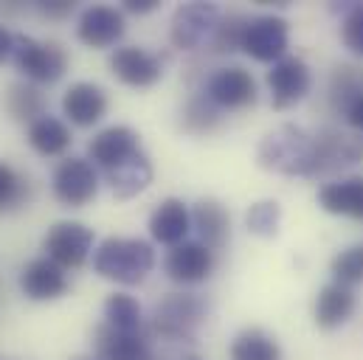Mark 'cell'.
I'll list each match as a JSON object with an SVG mask.
<instances>
[{"label": "cell", "instance_id": "1", "mask_svg": "<svg viewBox=\"0 0 363 360\" xmlns=\"http://www.w3.org/2000/svg\"><path fill=\"white\" fill-rule=\"evenodd\" d=\"M259 167L279 175H318V138L301 127L281 124L259 144Z\"/></svg>", "mask_w": 363, "mask_h": 360}, {"label": "cell", "instance_id": "2", "mask_svg": "<svg viewBox=\"0 0 363 360\" xmlns=\"http://www.w3.org/2000/svg\"><path fill=\"white\" fill-rule=\"evenodd\" d=\"M155 268V251L150 242L135 237H107L93 251V270L116 284H141Z\"/></svg>", "mask_w": 363, "mask_h": 360}, {"label": "cell", "instance_id": "3", "mask_svg": "<svg viewBox=\"0 0 363 360\" xmlns=\"http://www.w3.org/2000/svg\"><path fill=\"white\" fill-rule=\"evenodd\" d=\"M11 62L34 85H54L68 71V54L57 43H40L28 34H14Z\"/></svg>", "mask_w": 363, "mask_h": 360}, {"label": "cell", "instance_id": "4", "mask_svg": "<svg viewBox=\"0 0 363 360\" xmlns=\"http://www.w3.org/2000/svg\"><path fill=\"white\" fill-rule=\"evenodd\" d=\"M220 23H223V14L217 3H203V0L183 3L172 14V28H169L172 45L181 51H197L214 40Z\"/></svg>", "mask_w": 363, "mask_h": 360}, {"label": "cell", "instance_id": "5", "mask_svg": "<svg viewBox=\"0 0 363 360\" xmlns=\"http://www.w3.org/2000/svg\"><path fill=\"white\" fill-rule=\"evenodd\" d=\"M93 228H88L85 223H57L48 228L45 240H43V251L51 262H57L62 270L82 268L88 262V257L93 254Z\"/></svg>", "mask_w": 363, "mask_h": 360}, {"label": "cell", "instance_id": "6", "mask_svg": "<svg viewBox=\"0 0 363 360\" xmlns=\"http://www.w3.org/2000/svg\"><path fill=\"white\" fill-rule=\"evenodd\" d=\"M51 189L62 206L82 208L99 191V172L88 158H77V155L62 158L51 175Z\"/></svg>", "mask_w": 363, "mask_h": 360}, {"label": "cell", "instance_id": "7", "mask_svg": "<svg viewBox=\"0 0 363 360\" xmlns=\"http://www.w3.org/2000/svg\"><path fill=\"white\" fill-rule=\"evenodd\" d=\"M287 43H290V28L287 20L276 17V14H262V17H251L242 34V51L257 60V62H279L287 57Z\"/></svg>", "mask_w": 363, "mask_h": 360}, {"label": "cell", "instance_id": "8", "mask_svg": "<svg viewBox=\"0 0 363 360\" xmlns=\"http://www.w3.org/2000/svg\"><path fill=\"white\" fill-rule=\"evenodd\" d=\"M203 318H206V307H203V301L197 296H191V293H172V296H167L155 307L152 327H155V332H161L167 338L189 341Z\"/></svg>", "mask_w": 363, "mask_h": 360}, {"label": "cell", "instance_id": "9", "mask_svg": "<svg viewBox=\"0 0 363 360\" xmlns=\"http://www.w3.org/2000/svg\"><path fill=\"white\" fill-rule=\"evenodd\" d=\"M203 96L217 110H242V107L257 101V82H254V77L245 68L225 65V68H217L206 79Z\"/></svg>", "mask_w": 363, "mask_h": 360}, {"label": "cell", "instance_id": "10", "mask_svg": "<svg viewBox=\"0 0 363 360\" xmlns=\"http://www.w3.org/2000/svg\"><path fill=\"white\" fill-rule=\"evenodd\" d=\"M310 85H313L310 68L298 57H284L273 62L268 71V88H271V101L276 110H287L298 104L310 93Z\"/></svg>", "mask_w": 363, "mask_h": 360}, {"label": "cell", "instance_id": "11", "mask_svg": "<svg viewBox=\"0 0 363 360\" xmlns=\"http://www.w3.org/2000/svg\"><path fill=\"white\" fill-rule=\"evenodd\" d=\"M110 71L130 88H150L164 77V62L158 54H150L138 45H124L110 57Z\"/></svg>", "mask_w": 363, "mask_h": 360}, {"label": "cell", "instance_id": "12", "mask_svg": "<svg viewBox=\"0 0 363 360\" xmlns=\"http://www.w3.org/2000/svg\"><path fill=\"white\" fill-rule=\"evenodd\" d=\"M127 31L124 11L116 6H88L77 20V37L88 48H110Z\"/></svg>", "mask_w": 363, "mask_h": 360}, {"label": "cell", "instance_id": "13", "mask_svg": "<svg viewBox=\"0 0 363 360\" xmlns=\"http://www.w3.org/2000/svg\"><path fill=\"white\" fill-rule=\"evenodd\" d=\"M138 152H141L138 133L130 130V127H124V124H116V127L101 130L99 135H93V141L88 144L91 164L93 167H101L104 172L121 167L124 161H130Z\"/></svg>", "mask_w": 363, "mask_h": 360}, {"label": "cell", "instance_id": "14", "mask_svg": "<svg viewBox=\"0 0 363 360\" xmlns=\"http://www.w3.org/2000/svg\"><path fill=\"white\" fill-rule=\"evenodd\" d=\"M164 270L178 284H197V281H203V279L211 276V270H214V251L206 248L200 240L197 242H189L186 240V242L175 245L167 254Z\"/></svg>", "mask_w": 363, "mask_h": 360}, {"label": "cell", "instance_id": "15", "mask_svg": "<svg viewBox=\"0 0 363 360\" xmlns=\"http://www.w3.org/2000/svg\"><path fill=\"white\" fill-rule=\"evenodd\" d=\"M20 290L31 301H54L68 293V276L48 257H37L20 270Z\"/></svg>", "mask_w": 363, "mask_h": 360}, {"label": "cell", "instance_id": "16", "mask_svg": "<svg viewBox=\"0 0 363 360\" xmlns=\"http://www.w3.org/2000/svg\"><path fill=\"white\" fill-rule=\"evenodd\" d=\"M189 231H191V211L178 197L161 200L155 206V211L150 214V234L161 245H169V248L181 245V242H186Z\"/></svg>", "mask_w": 363, "mask_h": 360}, {"label": "cell", "instance_id": "17", "mask_svg": "<svg viewBox=\"0 0 363 360\" xmlns=\"http://www.w3.org/2000/svg\"><path fill=\"white\" fill-rule=\"evenodd\" d=\"M107 113V93L93 82H74L62 96V116L77 127H93Z\"/></svg>", "mask_w": 363, "mask_h": 360}, {"label": "cell", "instance_id": "18", "mask_svg": "<svg viewBox=\"0 0 363 360\" xmlns=\"http://www.w3.org/2000/svg\"><path fill=\"white\" fill-rule=\"evenodd\" d=\"M93 352H96V360H152L150 344L141 335H127L107 324L96 327Z\"/></svg>", "mask_w": 363, "mask_h": 360}, {"label": "cell", "instance_id": "19", "mask_svg": "<svg viewBox=\"0 0 363 360\" xmlns=\"http://www.w3.org/2000/svg\"><path fill=\"white\" fill-rule=\"evenodd\" d=\"M318 206L338 217L363 220V178L333 180L318 189Z\"/></svg>", "mask_w": 363, "mask_h": 360}, {"label": "cell", "instance_id": "20", "mask_svg": "<svg viewBox=\"0 0 363 360\" xmlns=\"http://www.w3.org/2000/svg\"><path fill=\"white\" fill-rule=\"evenodd\" d=\"M352 313H355V293H352V287H344V284L333 281V284L318 290L313 315H315V324L321 330L341 327Z\"/></svg>", "mask_w": 363, "mask_h": 360}, {"label": "cell", "instance_id": "21", "mask_svg": "<svg viewBox=\"0 0 363 360\" xmlns=\"http://www.w3.org/2000/svg\"><path fill=\"white\" fill-rule=\"evenodd\" d=\"M191 228L197 231V237L206 248H211V251L223 248L228 240V228H231L225 206L217 200H200L191 211Z\"/></svg>", "mask_w": 363, "mask_h": 360}, {"label": "cell", "instance_id": "22", "mask_svg": "<svg viewBox=\"0 0 363 360\" xmlns=\"http://www.w3.org/2000/svg\"><path fill=\"white\" fill-rule=\"evenodd\" d=\"M26 138H28L31 150L40 152L43 158H57V155H62V152L71 147V141H74L68 124H65L62 118H57V116H48V113H45L43 118H37L34 124H28Z\"/></svg>", "mask_w": 363, "mask_h": 360}, {"label": "cell", "instance_id": "23", "mask_svg": "<svg viewBox=\"0 0 363 360\" xmlns=\"http://www.w3.org/2000/svg\"><path fill=\"white\" fill-rule=\"evenodd\" d=\"M107 183H110V191L118 197V200H130L135 194H141L150 183H152V164L144 152L133 155L130 161H124L121 167L104 172Z\"/></svg>", "mask_w": 363, "mask_h": 360}, {"label": "cell", "instance_id": "24", "mask_svg": "<svg viewBox=\"0 0 363 360\" xmlns=\"http://www.w3.org/2000/svg\"><path fill=\"white\" fill-rule=\"evenodd\" d=\"M104 324L118 330V332H127V335H141V327H144L141 304L127 293L107 296V301H104Z\"/></svg>", "mask_w": 363, "mask_h": 360}, {"label": "cell", "instance_id": "25", "mask_svg": "<svg viewBox=\"0 0 363 360\" xmlns=\"http://www.w3.org/2000/svg\"><path fill=\"white\" fill-rule=\"evenodd\" d=\"M231 360H281L276 338L265 330H242L231 344Z\"/></svg>", "mask_w": 363, "mask_h": 360}, {"label": "cell", "instance_id": "26", "mask_svg": "<svg viewBox=\"0 0 363 360\" xmlns=\"http://www.w3.org/2000/svg\"><path fill=\"white\" fill-rule=\"evenodd\" d=\"M6 110L11 113V118L17 121H26V124H34L37 118L45 116V99L43 93L28 85V82H17L11 85L6 93Z\"/></svg>", "mask_w": 363, "mask_h": 360}, {"label": "cell", "instance_id": "27", "mask_svg": "<svg viewBox=\"0 0 363 360\" xmlns=\"http://www.w3.org/2000/svg\"><path fill=\"white\" fill-rule=\"evenodd\" d=\"M279 220H281V206L276 200H259L245 214V225L257 237H276Z\"/></svg>", "mask_w": 363, "mask_h": 360}, {"label": "cell", "instance_id": "28", "mask_svg": "<svg viewBox=\"0 0 363 360\" xmlns=\"http://www.w3.org/2000/svg\"><path fill=\"white\" fill-rule=\"evenodd\" d=\"M330 273L338 284L344 287H352V284H361L363 281V242L361 245H352L347 251H341L333 265H330Z\"/></svg>", "mask_w": 363, "mask_h": 360}, {"label": "cell", "instance_id": "29", "mask_svg": "<svg viewBox=\"0 0 363 360\" xmlns=\"http://www.w3.org/2000/svg\"><path fill=\"white\" fill-rule=\"evenodd\" d=\"M217 113L220 110L206 96H194L186 104V110H183V130H189V133H208L217 124V118H220Z\"/></svg>", "mask_w": 363, "mask_h": 360}, {"label": "cell", "instance_id": "30", "mask_svg": "<svg viewBox=\"0 0 363 360\" xmlns=\"http://www.w3.org/2000/svg\"><path fill=\"white\" fill-rule=\"evenodd\" d=\"M341 40L355 57H363V3L347 6L341 20Z\"/></svg>", "mask_w": 363, "mask_h": 360}, {"label": "cell", "instance_id": "31", "mask_svg": "<svg viewBox=\"0 0 363 360\" xmlns=\"http://www.w3.org/2000/svg\"><path fill=\"white\" fill-rule=\"evenodd\" d=\"M245 26H248V17H240V14H231L228 20L220 23L214 40H211V48L225 54V51H237L242 45V34H245Z\"/></svg>", "mask_w": 363, "mask_h": 360}, {"label": "cell", "instance_id": "32", "mask_svg": "<svg viewBox=\"0 0 363 360\" xmlns=\"http://www.w3.org/2000/svg\"><path fill=\"white\" fill-rule=\"evenodd\" d=\"M20 200H23V178L9 164L0 161V214L17 206Z\"/></svg>", "mask_w": 363, "mask_h": 360}, {"label": "cell", "instance_id": "33", "mask_svg": "<svg viewBox=\"0 0 363 360\" xmlns=\"http://www.w3.org/2000/svg\"><path fill=\"white\" fill-rule=\"evenodd\" d=\"M37 9L43 14H48V17H65V14L74 11V3L71 0H40Z\"/></svg>", "mask_w": 363, "mask_h": 360}, {"label": "cell", "instance_id": "34", "mask_svg": "<svg viewBox=\"0 0 363 360\" xmlns=\"http://www.w3.org/2000/svg\"><path fill=\"white\" fill-rule=\"evenodd\" d=\"M347 121H350L355 130H361L363 133V93L347 107Z\"/></svg>", "mask_w": 363, "mask_h": 360}, {"label": "cell", "instance_id": "35", "mask_svg": "<svg viewBox=\"0 0 363 360\" xmlns=\"http://www.w3.org/2000/svg\"><path fill=\"white\" fill-rule=\"evenodd\" d=\"M11 51H14V34L0 23V65L11 57Z\"/></svg>", "mask_w": 363, "mask_h": 360}, {"label": "cell", "instance_id": "36", "mask_svg": "<svg viewBox=\"0 0 363 360\" xmlns=\"http://www.w3.org/2000/svg\"><path fill=\"white\" fill-rule=\"evenodd\" d=\"M155 9H158V0H124V11L130 14H147Z\"/></svg>", "mask_w": 363, "mask_h": 360}, {"label": "cell", "instance_id": "37", "mask_svg": "<svg viewBox=\"0 0 363 360\" xmlns=\"http://www.w3.org/2000/svg\"><path fill=\"white\" fill-rule=\"evenodd\" d=\"M191 360H197V358H191Z\"/></svg>", "mask_w": 363, "mask_h": 360}]
</instances>
